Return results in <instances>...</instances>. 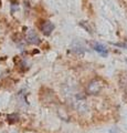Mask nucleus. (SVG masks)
<instances>
[{"label": "nucleus", "mask_w": 127, "mask_h": 133, "mask_svg": "<svg viewBox=\"0 0 127 133\" xmlns=\"http://www.w3.org/2000/svg\"><path fill=\"white\" fill-rule=\"evenodd\" d=\"M40 29H41V31H42L43 35L50 36L51 32L54 30V24H53L51 21H44L40 24Z\"/></svg>", "instance_id": "f257e3e1"}, {"label": "nucleus", "mask_w": 127, "mask_h": 133, "mask_svg": "<svg viewBox=\"0 0 127 133\" xmlns=\"http://www.w3.org/2000/svg\"><path fill=\"white\" fill-rule=\"evenodd\" d=\"M119 87L123 90L124 97L127 101V72H123L119 76Z\"/></svg>", "instance_id": "f03ea898"}, {"label": "nucleus", "mask_w": 127, "mask_h": 133, "mask_svg": "<svg viewBox=\"0 0 127 133\" xmlns=\"http://www.w3.org/2000/svg\"><path fill=\"white\" fill-rule=\"evenodd\" d=\"M93 48L94 50H95L96 52H98L101 56H103V57H107L108 55V51H107V49H106L105 45H103L102 43H98V42H95L93 44Z\"/></svg>", "instance_id": "7ed1b4c3"}, {"label": "nucleus", "mask_w": 127, "mask_h": 133, "mask_svg": "<svg viewBox=\"0 0 127 133\" xmlns=\"http://www.w3.org/2000/svg\"><path fill=\"white\" fill-rule=\"evenodd\" d=\"M28 40H29V42L31 43H39L40 42V39H39V37L36 36V33L33 31V30H30L29 32H28Z\"/></svg>", "instance_id": "20e7f679"}]
</instances>
